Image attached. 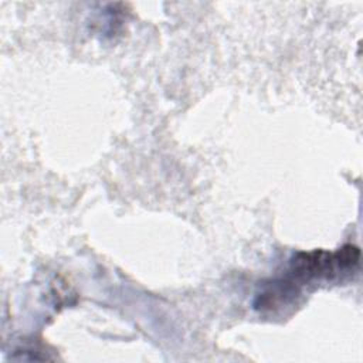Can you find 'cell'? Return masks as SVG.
<instances>
[{
    "instance_id": "6da1fadb",
    "label": "cell",
    "mask_w": 363,
    "mask_h": 363,
    "mask_svg": "<svg viewBox=\"0 0 363 363\" xmlns=\"http://www.w3.org/2000/svg\"><path fill=\"white\" fill-rule=\"evenodd\" d=\"M360 251L354 245H343L335 252L315 250L299 252L292 259V271L301 279L332 277L336 272L354 267L359 261Z\"/></svg>"
}]
</instances>
